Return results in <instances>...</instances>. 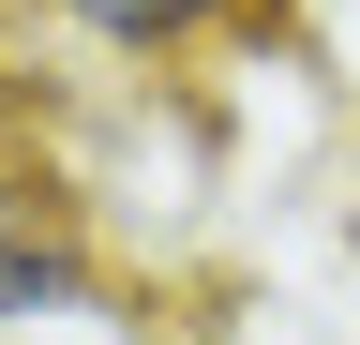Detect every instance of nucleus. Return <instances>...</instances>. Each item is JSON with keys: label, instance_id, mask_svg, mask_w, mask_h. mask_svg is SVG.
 Instances as JSON below:
<instances>
[{"label": "nucleus", "instance_id": "2", "mask_svg": "<svg viewBox=\"0 0 360 345\" xmlns=\"http://www.w3.org/2000/svg\"><path fill=\"white\" fill-rule=\"evenodd\" d=\"M75 300H90V255H75V226H60V195L0 150V345H15V330H60Z\"/></svg>", "mask_w": 360, "mask_h": 345}, {"label": "nucleus", "instance_id": "1", "mask_svg": "<svg viewBox=\"0 0 360 345\" xmlns=\"http://www.w3.org/2000/svg\"><path fill=\"white\" fill-rule=\"evenodd\" d=\"M30 30H60V46L120 60V75H210L225 46H255L285 0H15Z\"/></svg>", "mask_w": 360, "mask_h": 345}, {"label": "nucleus", "instance_id": "3", "mask_svg": "<svg viewBox=\"0 0 360 345\" xmlns=\"http://www.w3.org/2000/svg\"><path fill=\"white\" fill-rule=\"evenodd\" d=\"M15 345H60V330H15Z\"/></svg>", "mask_w": 360, "mask_h": 345}]
</instances>
